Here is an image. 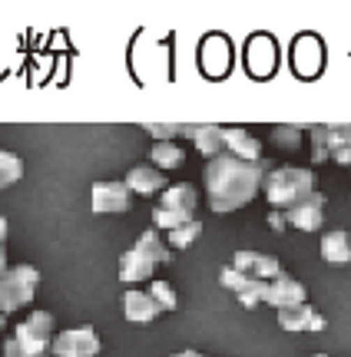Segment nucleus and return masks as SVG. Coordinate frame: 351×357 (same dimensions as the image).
Wrapping results in <instances>:
<instances>
[{
    "instance_id": "nucleus-2",
    "label": "nucleus",
    "mask_w": 351,
    "mask_h": 357,
    "mask_svg": "<svg viewBox=\"0 0 351 357\" xmlns=\"http://www.w3.org/2000/svg\"><path fill=\"white\" fill-rule=\"evenodd\" d=\"M262 185H265V199H269V205H272L275 212H288L292 205L305 202L315 192V176H312V169L278 166L265 172Z\"/></svg>"
},
{
    "instance_id": "nucleus-13",
    "label": "nucleus",
    "mask_w": 351,
    "mask_h": 357,
    "mask_svg": "<svg viewBox=\"0 0 351 357\" xmlns=\"http://www.w3.org/2000/svg\"><path fill=\"white\" fill-rule=\"evenodd\" d=\"M325 222V195L322 192H312L305 202L292 205L285 212V225H295L301 231H318Z\"/></svg>"
},
{
    "instance_id": "nucleus-16",
    "label": "nucleus",
    "mask_w": 351,
    "mask_h": 357,
    "mask_svg": "<svg viewBox=\"0 0 351 357\" xmlns=\"http://www.w3.org/2000/svg\"><path fill=\"white\" fill-rule=\"evenodd\" d=\"M123 314H126L130 324H153L163 311H159V305L149 298V291H136V288H130V291L123 294Z\"/></svg>"
},
{
    "instance_id": "nucleus-30",
    "label": "nucleus",
    "mask_w": 351,
    "mask_h": 357,
    "mask_svg": "<svg viewBox=\"0 0 351 357\" xmlns=\"http://www.w3.org/2000/svg\"><path fill=\"white\" fill-rule=\"evenodd\" d=\"M3 328H7V314L0 311V334H3Z\"/></svg>"
},
{
    "instance_id": "nucleus-27",
    "label": "nucleus",
    "mask_w": 351,
    "mask_h": 357,
    "mask_svg": "<svg viewBox=\"0 0 351 357\" xmlns=\"http://www.w3.org/2000/svg\"><path fill=\"white\" fill-rule=\"evenodd\" d=\"M3 242H7V218L0 215V245H3Z\"/></svg>"
},
{
    "instance_id": "nucleus-15",
    "label": "nucleus",
    "mask_w": 351,
    "mask_h": 357,
    "mask_svg": "<svg viewBox=\"0 0 351 357\" xmlns=\"http://www.w3.org/2000/svg\"><path fill=\"white\" fill-rule=\"evenodd\" d=\"M278 328H282V331H325L328 324H325V318L305 301V305H295V307H282V311H278Z\"/></svg>"
},
{
    "instance_id": "nucleus-22",
    "label": "nucleus",
    "mask_w": 351,
    "mask_h": 357,
    "mask_svg": "<svg viewBox=\"0 0 351 357\" xmlns=\"http://www.w3.org/2000/svg\"><path fill=\"white\" fill-rule=\"evenodd\" d=\"M199 235H202V222H199V218H193V222H186V225H179V229L170 231V245H172V248H189Z\"/></svg>"
},
{
    "instance_id": "nucleus-8",
    "label": "nucleus",
    "mask_w": 351,
    "mask_h": 357,
    "mask_svg": "<svg viewBox=\"0 0 351 357\" xmlns=\"http://www.w3.org/2000/svg\"><path fill=\"white\" fill-rule=\"evenodd\" d=\"M103 351L100 344V334L93 331V328H70V331H60L53 337V347L50 354L53 357H96Z\"/></svg>"
},
{
    "instance_id": "nucleus-24",
    "label": "nucleus",
    "mask_w": 351,
    "mask_h": 357,
    "mask_svg": "<svg viewBox=\"0 0 351 357\" xmlns=\"http://www.w3.org/2000/svg\"><path fill=\"white\" fill-rule=\"evenodd\" d=\"M272 139L278 142L282 149H292V153H295V149L301 146V129L299 126H275L272 129Z\"/></svg>"
},
{
    "instance_id": "nucleus-1",
    "label": "nucleus",
    "mask_w": 351,
    "mask_h": 357,
    "mask_svg": "<svg viewBox=\"0 0 351 357\" xmlns=\"http://www.w3.org/2000/svg\"><path fill=\"white\" fill-rule=\"evenodd\" d=\"M269 162H246L229 153H219L202 166V185L209 192V208L216 215L246 208L262 189V178L269 172Z\"/></svg>"
},
{
    "instance_id": "nucleus-17",
    "label": "nucleus",
    "mask_w": 351,
    "mask_h": 357,
    "mask_svg": "<svg viewBox=\"0 0 351 357\" xmlns=\"http://www.w3.org/2000/svg\"><path fill=\"white\" fill-rule=\"evenodd\" d=\"M123 185L130 192H136V195L149 199V195H156V192L166 189V176H163L156 166H133L130 172H126V178H123Z\"/></svg>"
},
{
    "instance_id": "nucleus-6",
    "label": "nucleus",
    "mask_w": 351,
    "mask_h": 357,
    "mask_svg": "<svg viewBox=\"0 0 351 357\" xmlns=\"http://www.w3.org/2000/svg\"><path fill=\"white\" fill-rule=\"evenodd\" d=\"M312 139V162H338V166H351V123L345 126H312L308 129Z\"/></svg>"
},
{
    "instance_id": "nucleus-19",
    "label": "nucleus",
    "mask_w": 351,
    "mask_h": 357,
    "mask_svg": "<svg viewBox=\"0 0 351 357\" xmlns=\"http://www.w3.org/2000/svg\"><path fill=\"white\" fill-rule=\"evenodd\" d=\"M195 139V149L209 159H216L219 153H225V146H222V126H212V123H206V126H193V132H189Z\"/></svg>"
},
{
    "instance_id": "nucleus-9",
    "label": "nucleus",
    "mask_w": 351,
    "mask_h": 357,
    "mask_svg": "<svg viewBox=\"0 0 351 357\" xmlns=\"http://www.w3.org/2000/svg\"><path fill=\"white\" fill-rule=\"evenodd\" d=\"M90 205L96 215H119L130 208V189L123 182H93Z\"/></svg>"
},
{
    "instance_id": "nucleus-7",
    "label": "nucleus",
    "mask_w": 351,
    "mask_h": 357,
    "mask_svg": "<svg viewBox=\"0 0 351 357\" xmlns=\"http://www.w3.org/2000/svg\"><path fill=\"white\" fill-rule=\"evenodd\" d=\"M53 314L50 311H33L27 321H20L13 328V341L30 351V354H40V357H50V347H53Z\"/></svg>"
},
{
    "instance_id": "nucleus-4",
    "label": "nucleus",
    "mask_w": 351,
    "mask_h": 357,
    "mask_svg": "<svg viewBox=\"0 0 351 357\" xmlns=\"http://www.w3.org/2000/svg\"><path fill=\"white\" fill-rule=\"evenodd\" d=\"M195 202H199V195L189 182H179V185H166L163 195H159V205L153 208V225L159 229H179L186 222H193V212H195Z\"/></svg>"
},
{
    "instance_id": "nucleus-18",
    "label": "nucleus",
    "mask_w": 351,
    "mask_h": 357,
    "mask_svg": "<svg viewBox=\"0 0 351 357\" xmlns=\"http://www.w3.org/2000/svg\"><path fill=\"white\" fill-rule=\"evenodd\" d=\"M322 258L328 265H348L351 261V235L345 229L322 235Z\"/></svg>"
},
{
    "instance_id": "nucleus-10",
    "label": "nucleus",
    "mask_w": 351,
    "mask_h": 357,
    "mask_svg": "<svg viewBox=\"0 0 351 357\" xmlns=\"http://www.w3.org/2000/svg\"><path fill=\"white\" fill-rule=\"evenodd\" d=\"M219 281H222V288H229V291H232L235 298L242 301V307H248V311H252V307H255L262 298H265V284H269V281H252V278H246V275H242V271H235L232 265L222 268V271H219Z\"/></svg>"
},
{
    "instance_id": "nucleus-21",
    "label": "nucleus",
    "mask_w": 351,
    "mask_h": 357,
    "mask_svg": "<svg viewBox=\"0 0 351 357\" xmlns=\"http://www.w3.org/2000/svg\"><path fill=\"white\" fill-rule=\"evenodd\" d=\"M20 178H24V159L7 153V149H0V192L7 185H13V182H20Z\"/></svg>"
},
{
    "instance_id": "nucleus-29",
    "label": "nucleus",
    "mask_w": 351,
    "mask_h": 357,
    "mask_svg": "<svg viewBox=\"0 0 351 357\" xmlns=\"http://www.w3.org/2000/svg\"><path fill=\"white\" fill-rule=\"evenodd\" d=\"M172 357H202V354H199V351H176Z\"/></svg>"
},
{
    "instance_id": "nucleus-26",
    "label": "nucleus",
    "mask_w": 351,
    "mask_h": 357,
    "mask_svg": "<svg viewBox=\"0 0 351 357\" xmlns=\"http://www.w3.org/2000/svg\"><path fill=\"white\" fill-rule=\"evenodd\" d=\"M269 222H272L275 231H282V229H285V212H272V215H269Z\"/></svg>"
},
{
    "instance_id": "nucleus-28",
    "label": "nucleus",
    "mask_w": 351,
    "mask_h": 357,
    "mask_svg": "<svg viewBox=\"0 0 351 357\" xmlns=\"http://www.w3.org/2000/svg\"><path fill=\"white\" fill-rule=\"evenodd\" d=\"M7 271V252H3V245H0V275Z\"/></svg>"
},
{
    "instance_id": "nucleus-12",
    "label": "nucleus",
    "mask_w": 351,
    "mask_h": 357,
    "mask_svg": "<svg viewBox=\"0 0 351 357\" xmlns=\"http://www.w3.org/2000/svg\"><path fill=\"white\" fill-rule=\"evenodd\" d=\"M305 298H308V291H305V284L301 281H295L292 275H278L275 281H269L265 284V305H272L275 311H282V307H295V305H305Z\"/></svg>"
},
{
    "instance_id": "nucleus-14",
    "label": "nucleus",
    "mask_w": 351,
    "mask_h": 357,
    "mask_svg": "<svg viewBox=\"0 0 351 357\" xmlns=\"http://www.w3.org/2000/svg\"><path fill=\"white\" fill-rule=\"evenodd\" d=\"M222 146L225 153L246 162H262V142L242 126H222Z\"/></svg>"
},
{
    "instance_id": "nucleus-25",
    "label": "nucleus",
    "mask_w": 351,
    "mask_h": 357,
    "mask_svg": "<svg viewBox=\"0 0 351 357\" xmlns=\"http://www.w3.org/2000/svg\"><path fill=\"white\" fill-rule=\"evenodd\" d=\"M0 357H40V354H30V351H24L13 337H7V341H3V354Z\"/></svg>"
},
{
    "instance_id": "nucleus-23",
    "label": "nucleus",
    "mask_w": 351,
    "mask_h": 357,
    "mask_svg": "<svg viewBox=\"0 0 351 357\" xmlns=\"http://www.w3.org/2000/svg\"><path fill=\"white\" fill-rule=\"evenodd\" d=\"M149 298L159 305V311H176L179 307V298L172 291V284H166V281H153L149 284Z\"/></svg>"
},
{
    "instance_id": "nucleus-31",
    "label": "nucleus",
    "mask_w": 351,
    "mask_h": 357,
    "mask_svg": "<svg viewBox=\"0 0 351 357\" xmlns=\"http://www.w3.org/2000/svg\"><path fill=\"white\" fill-rule=\"evenodd\" d=\"M312 357H328V354H312Z\"/></svg>"
},
{
    "instance_id": "nucleus-20",
    "label": "nucleus",
    "mask_w": 351,
    "mask_h": 357,
    "mask_svg": "<svg viewBox=\"0 0 351 357\" xmlns=\"http://www.w3.org/2000/svg\"><path fill=\"white\" fill-rule=\"evenodd\" d=\"M149 159L159 166V172L163 169H179L182 162H186V153H182L176 142H156L153 149H149Z\"/></svg>"
},
{
    "instance_id": "nucleus-5",
    "label": "nucleus",
    "mask_w": 351,
    "mask_h": 357,
    "mask_svg": "<svg viewBox=\"0 0 351 357\" xmlns=\"http://www.w3.org/2000/svg\"><path fill=\"white\" fill-rule=\"evenodd\" d=\"M40 284V271L33 265H13L0 275V311L13 314L33 301Z\"/></svg>"
},
{
    "instance_id": "nucleus-11",
    "label": "nucleus",
    "mask_w": 351,
    "mask_h": 357,
    "mask_svg": "<svg viewBox=\"0 0 351 357\" xmlns=\"http://www.w3.org/2000/svg\"><path fill=\"white\" fill-rule=\"evenodd\" d=\"M232 268L242 271V275L252 281H275L278 275H285L282 265H278V258L262 255V252H235Z\"/></svg>"
},
{
    "instance_id": "nucleus-3",
    "label": "nucleus",
    "mask_w": 351,
    "mask_h": 357,
    "mask_svg": "<svg viewBox=\"0 0 351 357\" xmlns=\"http://www.w3.org/2000/svg\"><path fill=\"white\" fill-rule=\"evenodd\" d=\"M170 258L172 255H170V248L163 245L159 231L156 229L143 231L130 252H123V255H119V281H123V284L149 281L153 278V271H156L159 265H166Z\"/></svg>"
}]
</instances>
